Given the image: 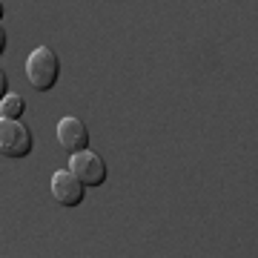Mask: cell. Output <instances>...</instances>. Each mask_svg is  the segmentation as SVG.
<instances>
[{"instance_id":"obj_1","label":"cell","mask_w":258,"mask_h":258,"mask_svg":"<svg viewBox=\"0 0 258 258\" xmlns=\"http://www.w3.org/2000/svg\"><path fill=\"white\" fill-rule=\"evenodd\" d=\"M26 78L37 92H49L60 78V57L55 55V49L37 46L26 57Z\"/></svg>"},{"instance_id":"obj_2","label":"cell","mask_w":258,"mask_h":258,"mask_svg":"<svg viewBox=\"0 0 258 258\" xmlns=\"http://www.w3.org/2000/svg\"><path fill=\"white\" fill-rule=\"evenodd\" d=\"M35 147V135L26 123H20L18 118H0V155L20 161L26 158Z\"/></svg>"},{"instance_id":"obj_3","label":"cell","mask_w":258,"mask_h":258,"mask_svg":"<svg viewBox=\"0 0 258 258\" xmlns=\"http://www.w3.org/2000/svg\"><path fill=\"white\" fill-rule=\"evenodd\" d=\"M69 169H72L78 181L83 186H101L106 181V164H103V158L92 149H81V152H75L72 161H69Z\"/></svg>"},{"instance_id":"obj_4","label":"cell","mask_w":258,"mask_h":258,"mask_svg":"<svg viewBox=\"0 0 258 258\" xmlns=\"http://www.w3.org/2000/svg\"><path fill=\"white\" fill-rule=\"evenodd\" d=\"M83 192H86V186L78 181L72 169H57L55 175H52V198H55L60 207H81L83 201Z\"/></svg>"},{"instance_id":"obj_5","label":"cell","mask_w":258,"mask_h":258,"mask_svg":"<svg viewBox=\"0 0 258 258\" xmlns=\"http://www.w3.org/2000/svg\"><path fill=\"white\" fill-rule=\"evenodd\" d=\"M57 144H60L69 155L81 152V149H89V126H86L81 118L66 115V118L57 120Z\"/></svg>"},{"instance_id":"obj_6","label":"cell","mask_w":258,"mask_h":258,"mask_svg":"<svg viewBox=\"0 0 258 258\" xmlns=\"http://www.w3.org/2000/svg\"><path fill=\"white\" fill-rule=\"evenodd\" d=\"M23 112H26V101H23V95L9 92L3 101H0V118H20Z\"/></svg>"},{"instance_id":"obj_7","label":"cell","mask_w":258,"mask_h":258,"mask_svg":"<svg viewBox=\"0 0 258 258\" xmlns=\"http://www.w3.org/2000/svg\"><path fill=\"white\" fill-rule=\"evenodd\" d=\"M6 95H9V78H6V72H3V69H0V101H3Z\"/></svg>"},{"instance_id":"obj_8","label":"cell","mask_w":258,"mask_h":258,"mask_svg":"<svg viewBox=\"0 0 258 258\" xmlns=\"http://www.w3.org/2000/svg\"><path fill=\"white\" fill-rule=\"evenodd\" d=\"M6 52V32H3V26H0V55Z\"/></svg>"},{"instance_id":"obj_9","label":"cell","mask_w":258,"mask_h":258,"mask_svg":"<svg viewBox=\"0 0 258 258\" xmlns=\"http://www.w3.org/2000/svg\"><path fill=\"white\" fill-rule=\"evenodd\" d=\"M3 15H6V9H3V3H0V20H3Z\"/></svg>"}]
</instances>
